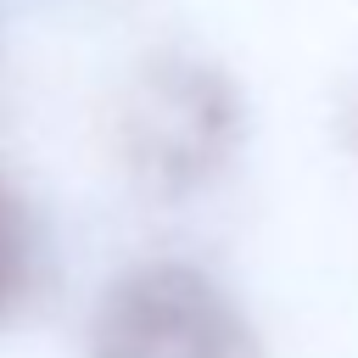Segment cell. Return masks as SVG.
<instances>
[{"label":"cell","mask_w":358,"mask_h":358,"mask_svg":"<svg viewBox=\"0 0 358 358\" xmlns=\"http://www.w3.org/2000/svg\"><path fill=\"white\" fill-rule=\"evenodd\" d=\"M241 145V95L201 56H151L117 101V157L129 179L179 201L207 190Z\"/></svg>","instance_id":"obj_1"},{"label":"cell","mask_w":358,"mask_h":358,"mask_svg":"<svg viewBox=\"0 0 358 358\" xmlns=\"http://www.w3.org/2000/svg\"><path fill=\"white\" fill-rule=\"evenodd\" d=\"M90 358H257V330L207 268L157 257L106 280Z\"/></svg>","instance_id":"obj_2"},{"label":"cell","mask_w":358,"mask_h":358,"mask_svg":"<svg viewBox=\"0 0 358 358\" xmlns=\"http://www.w3.org/2000/svg\"><path fill=\"white\" fill-rule=\"evenodd\" d=\"M39 280V224L28 196L0 173V324H11V313L34 296Z\"/></svg>","instance_id":"obj_3"},{"label":"cell","mask_w":358,"mask_h":358,"mask_svg":"<svg viewBox=\"0 0 358 358\" xmlns=\"http://www.w3.org/2000/svg\"><path fill=\"white\" fill-rule=\"evenodd\" d=\"M352 140H358V101H352Z\"/></svg>","instance_id":"obj_4"}]
</instances>
